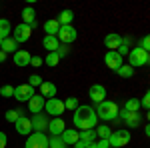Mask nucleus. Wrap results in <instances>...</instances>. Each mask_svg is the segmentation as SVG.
<instances>
[{"label": "nucleus", "mask_w": 150, "mask_h": 148, "mask_svg": "<svg viewBox=\"0 0 150 148\" xmlns=\"http://www.w3.org/2000/svg\"><path fill=\"white\" fill-rule=\"evenodd\" d=\"M60 140L66 146H72L74 142H78V130L76 128H64V132L60 134Z\"/></svg>", "instance_id": "obj_20"}, {"label": "nucleus", "mask_w": 150, "mask_h": 148, "mask_svg": "<svg viewBox=\"0 0 150 148\" xmlns=\"http://www.w3.org/2000/svg\"><path fill=\"white\" fill-rule=\"evenodd\" d=\"M150 62V52L142 50V48H130L128 52V66L130 68H140V66H146Z\"/></svg>", "instance_id": "obj_3"}, {"label": "nucleus", "mask_w": 150, "mask_h": 148, "mask_svg": "<svg viewBox=\"0 0 150 148\" xmlns=\"http://www.w3.org/2000/svg\"><path fill=\"white\" fill-rule=\"evenodd\" d=\"M118 104L112 102V100H102L100 104H96L94 112H96V118L102 120L104 124L112 122V120H118Z\"/></svg>", "instance_id": "obj_2"}, {"label": "nucleus", "mask_w": 150, "mask_h": 148, "mask_svg": "<svg viewBox=\"0 0 150 148\" xmlns=\"http://www.w3.org/2000/svg\"><path fill=\"white\" fill-rule=\"evenodd\" d=\"M88 148H96V144H94V142H92V144H88Z\"/></svg>", "instance_id": "obj_45"}, {"label": "nucleus", "mask_w": 150, "mask_h": 148, "mask_svg": "<svg viewBox=\"0 0 150 148\" xmlns=\"http://www.w3.org/2000/svg\"><path fill=\"white\" fill-rule=\"evenodd\" d=\"M96 126H98V118H96L94 108L80 104L74 110V128H78V132H80V130H92Z\"/></svg>", "instance_id": "obj_1"}, {"label": "nucleus", "mask_w": 150, "mask_h": 148, "mask_svg": "<svg viewBox=\"0 0 150 148\" xmlns=\"http://www.w3.org/2000/svg\"><path fill=\"white\" fill-rule=\"evenodd\" d=\"M56 22L60 24V26H70V24L74 22V12L72 10H62L60 14H58V18H56Z\"/></svg>", "instance_id": "obj_21"}, {"label": "nucleus", "mask_w": 150, "mask_h": 148, "mask_svg": "<svg viewBox=\"0 0 150 148\" xmlns=\"http://www.w3.org/2000/svg\"><path fill=\"white\" fill-rule=\"evenodd\" d=\"M30 36H32V28H30L28 24H18V26H14L12 40H14L16 44H20V42H26Z\"/></svg>", "instance_id": "obj_8"}, {"label": "nucleus", "mask_w": 150, "mask_h": 148, "mask_svg": "<svg viewBox=\"0 0 150 148\" xmlns=\"http://www.w3.org/2000/svg\"><path fill=\"white\" fill-rule=\"evenodd\" d=\"M30 58H32V54L28 52V50H24V48H18L16 52H14V56H12V62L16 64V66H30Z\"/></svg>", "instance_id": "obj_14"}, {"label": "nucleus", "mask_w": 150, "mask_h": 148, "mask_svg": "<svg viewBox=\"0 0 150 148\" xmlns=\"http://www.w3.org/2000/svg\"><path fill=\"white\" fill-rule=\"evenodd\" d=\"M0 96H2V98H10V96H14V86H10V84L0 86Z\"/></svg>", "instance_id": "obj_34"}, {"label": "nucleus", "mask_w": 150, "mask_h": 148, "mask_svg": "<svg viewBox=\"0 0 150 148\" xmlns=\"http://www.w3.org/2000/svg\"><path fill=\"white\" fill-rule=\"evenodd\" d=\"M48 118L44 112L40 114H32V118H30V124H32V132H44L48 128Z\"/></svg>", "instance_id": "obj_10"}, {"label": "nucleus", "mask_w": 150, "mask_h": 148, "mask_svg": "<svg viewBox=\"0 0 150 148\" xmlns=\"http://www.w3.org/2000/svg\"><path fill=\"white\" fill-rule=\"evenodd\" d=\"M38 88H40V96H42L44 100L56 96V84H54V82H48V80H46V82H42Z\"/></svg>", "instance_id": "obj_19"}, {"label": "nucleus", "mask_w": 150, "mask_h": 148, "mask_svg": "<svg viewBox=\"0 0 150 148\" xmlns=\"http://www.w3.org/2000/svg\"><path fill=\"white\" fill-rule=\"evenodd\" d=\"M78 106H80V104H78V98H76V96H70V98L64 100V108H66V110H72V112H74Z\"/></svg>", "instance_id": "obj_32"}, {"label": "nucleus", "mask_w": 150, "mask_h": 148, "mask_svg": "<svg viewBox=\"0 0 150 148\" xmlns=\"http://www.w3.org/2000/svg\"><path fill=\"white\" fill-rule=\"evenodd\" d=\"M124 110L126 112H140V100L138 98H128L124 104Z\"/></svg>", "instance_id": "obj_28"}, {"label": "nucleus", "mask_w": 150, "mask_h": 148, "mask_svg": "<svg viewBox=\"0 0 150 148\" xmlns=\"http://www.w3.org/2000/svg\"><path fill=\"white\" fill-rule=\"evenodd\" d=\"M94 132H96V136H98V138H108L110 134H112V128H110L108 124H100V126L94 128Z\"/></svg>", "instance_id": "obj_29"}, {"label": "nucleus", "mask_w": 150, "mask_h": 148, "mask_svg": "<svg viewBox=\"0 0 150 148\" xmlns=\"http://www.w3.org/2000/svg\"><path fill=\"white\" fill-rule=\"evenodd\" d=\"M42 64H44V60H42L40 56H32V58H30V66H34V68H40Z\"/></svg>", "instance_id": "obj_39"}, {"label": "nucleus", "mask_w": 150, "mask_h": 148, "mask_svg": "<svg viewBox=\"0 0 150 148\" xmlns=\"http://www.w3.org/2000/svg\"><path fill=\"white\" fill-rule=\"evenodd\" d=\"M14 128L20 136H30L32 134V124H30V118H26V114L20 116L16 122H14Z\"/></svg>", "instance_id": "obj_11"}, {"label": "nucleus", "mask_w": 150, "mask_h": 148, "mask_svg": "<svg viewBox=\"0 0 150 148\" xmlns=\"http://www.w3.org/2000/svg\"><path fill=\"white\" fill-rule=\"evenodd\" d=\"M32 96H34V88L28 86V84H20V86L14 88V96L12 98H16L18 102H28Z\"/></svg>", "instance_id": "obj_9"}, {"label": "nucleus", "mask_w": 150, "mask_h": 148, "mask_svg": "<svg viewBox=\"0 0 150 148\" xmlns=\"http://www.w3.org/2000/svg\"><path fill=\"white\" fill-rule=\"evenodd\" d=\"M58 62H60V56H58L56 52H48L46 58H44V64H46V66H50V68L58 66Z\"/></svg>", "instance_id": "obj_30"}, {"label": "nucleus", "mask_w": 150, "mask_h": 148, "mask_svg": "<svg viewBox=\"0 0 150 148\" xmlns=\"http://www.w3.org/2000/svg\"><path fill=\"white\" fill-rule=\"evenodd\" d=\"M56 54H58L60 58H62V56H66V54H68V46H66V44H60V46L56 48Z\"/></svg>", "instance_id": "obj_40"}, {"label": "nucleus", "mask_w": 150, "mask_h": 148, "mask_svg": "<svg viewBox=\"0 0 150 148\" xmlns=\"http://www.w3.org/2000/svg\"><path fill=\"white\" fill-rule=\"evenodd\" d=\"M66 112V108H64V100H60V98H48L46 102H44V114L46 116H52V118H58V116H62V114Z\"/></svg>", "instance_id": "obj_5"}, {"label": "nucleus", "mask_w": 150, "mask_h": 148, "mask_svg": "<svg viewBox=\"0 0 150 148\" xmlns=\"http://www.w3.org/2000/svg\"><path fill=\"white\" fill-rule=\"evenodd\" d=\"M44 102H46V100H44V98H42V96H40V94H34V96H32V98H30V100H28V112H32V114H40L42 112V110H44Z\"/></svg>", "instance_id": "obj_16"}, {"label": "nucleus", "mask_w": 150, "mask_h": 148, "mask_svg": "<svg viewBox=\"0 0 150 148\" xmlns=\"http://www.w3.org/2000/svg\"><path fill=\"white\" fill-rule=\"evenodd\" d=\"M48 148H68V146L60 140V136H50L48 138Z\"/></svg>", "instance_id": "obj_33"}, {"label": "nucleus", "mask_w": 150, "mask_h": 148, "mask_svg": "<svg viewBox=\"0 0 150 148\" xmlns=\"http://www.w3.org/2000/svg\"><path fill=\"white\" fill-rule=\"evenodd\" d=\"M88 96H90V100L94 104H100L102 100H106V88L102 84H92L90 90H88Z\"/></svg>", "instance_id": "obj_15"}, {"label": "nucleus", "mask_w": 150, "mask_h": 148, "mask_svg": "<svg viewBox=\"0 0 150 148\" xmlns=\"http://www.w3.org/2000/svg\"><path fill=\"white\" fill-rule=\"evenodd\" d=\"M0 44H2V38H0Z\"/></svg>", "instance_id": "obj_46"}, {"label": "nucleus", "mask_w": 150, "mask_h": 148, "mask_svg": "<svg viewBox=\"0 0 150 148\" xmlns=\"http://www.w3.org/2000/svg\"><path fill=\"white\" fill-rule=\"evenodd\" d=\"M116 74H118L120 78H132V74H134V68H130L128 64H122L120 68L116 70Z\"/></svg>", "instance_id": "obj_31"}, {"label": "nucleus", "mask_w": 150, "mask_h": 148, "mask_svg": "<svg viewBox=\"0 0 150 148\" xmlns=\"http://www.w3.org/2000/svg\"><path fill=\"white\" fill-rule=\"evenodd\" d=\"M138 48L146 50V52L150 50V38H148V36H142V38H140V46H138Z\"/></svg>", "instance_id": "obj_38"}, {"label": "nucleus", "mask_w": 150, "mask_h": 148, "mask_svg": "<svg viewBox=\"0 0 150 148\" xmlns=\"http://www.w3.org/2000/svg\"><path fill=\"white\" fill-rule=\"evenodd\" d=\"M104 64H106L110 70H114V72H116V70L122 66V56H120L118 52H114V50H108L106 56H104Z\"/></svg>", "instance_id": "obj_13"}, {"label": "nucleus", "mask_w": 150, "mask_h": 148, "mask_svg": "<svg viewBox=\"0 0 150 148\" xmlns=\"http://www.w3.org/2000/svg\"><path fill=\"white\" fill-rule=\"evenodd\" d=\"M130 130L128 128H118V130H112V134L108 136V144L112 148H124L130 142Z\"/></svg>", "instance_id": "obj_4"}, {"label": "nucleus", "mask_w": 150, "mask_h": 148, "mask_svg": "<svg viewBox=\"0 0 150 148\" xmlns=\"http://www.w3.org/2000/svg\"><path fill=\"white\" fill-rule=\"evenodd\" d=\"M40 84H42V76H38V74H32V76L28 78V86H32V88L40 86Z\"/></svg>", "instance_id": "obj_36"}, {"label": "nucleus", "mask_w": 150, "mask_h": 148, "mask_svg": "<svg viewBox=\"0 0 150 148\" xmlns=\"http://www.w3.org/2000/svg\"><path fill=\"white\" fill-rule=\"evenodd\" d=\"M96 144V148H110V144H108V138H100L98 142H94Z\"/></svg>", "instance_id": "obj_41"}, {"label": "nucleus", "mask_w": 150, "mask_h": 148, "mask_svg": "<svg viewBox=\"0 0 150 148\" xmlns=\"http://www.w3.org/2000/svg\"><path fill=\"white\" fill-rule=\"evenodd\" d=\"M42 46L46 48L48 52H56V48L60 46L56 36H44V40H42Z\"/></svg>", "instance_id": "obj_24"}, {"label": "nucleus", "mask_w": 150, "mask_h": 148, "mask_svg": "<svg viewBox=\"0 0 150 148\" xmlns=\"http://www.w3.org/2000/svg\"><path fill=\"white\" fill-rule=\"evenodd\" d=\"M72 146H74V148H88V144H86V142H82V140H78V142H74Z\"/></svg>", "instance_id": "obj_43"}, {"label": "nucleus", "mask_w": 150, "mask_h": 148, "mask_svg": "<svg viewBox=\"0 0 150 148\" xmlns=\"http://www.w3.org/2000/svg\"><path fill=\"white\" fill-rule=\"evenodd\" d=\"M140 122H142V114L140 112H128V116L124 118V124L128 128H138Z\"/></svg>", "instance_id": "obj_22"}, {"label": "nucleus", "mask_w": 150, "mask_h": 148, "mask_svg": "<svg viewBox=\"0 0 150 148\" xmlns=\"http://www.w3.org/2000/svg\"><path fill=\"white\" fill-rule=\"evenodd\" d=\"M22 24H28L32 30L38 26V22H36V12H34L32 6H26V8L22 10Z\"/></svg>", "instance_id": "obj_17"}, {"label": "nucleus", "mask_w": 150, "mask_h": 148, "mask_svg": "<svg viewBox=\"0 0 150 148\" xmlns=\"http://www.w3.org/2000/svg\"><path fill=\"white\" fill-rule=\"evenodd\" d=\"M58 28H60V24L56 22V18H50V20L44 22V32H46V36H56Z\"/></svg>", "instance_id": "obj_23"}, {"label": "nucleus", "mask_w": 150, "mask_h": 148, "mask_svg": "<svg viewBox=\"0 0 150 148\" xmlns=\"http://www.w3.org/2000/svg\"><path fill=\"white\" fill-rule=\"evenodd\" d=\"M122 44V36L116 34V32H110V34H106V38H104V46L108 48V50H118V46Z\"/></svg>", "instance_id": "obj_18"}, {"label": "nucleus", "mask_w": 150, "mask_h": 148, "mask_svg": "<svg viewBox=\"0 0 150 148\" xmlns=\"http://www.w3.org/2000/svg\"><path fill=\"white\" fill-rule=\"evenodd\" d=\"M24 148H48V136L44 132H32L30 136H26Z\"/></svg>", "instance_id": "obj_7"}, {"label": "nucleus", "mask_w": 150, "mask_h": 148, "mask_svg": "<svg viewBox=\"0 0 150 148\" xmlns=\"http://www.w3.org/2000/svg\"><path fill=\"white\" fill-rule=\"evenodd\" d=\"M20 116H24V110H20V108H14V110H6V114H4V118H6V122H16Z\"/></svg>", "instance_id": "obj_27"}, {"label": "nucleus", "mask_w": 150, "mask_h": 148, "mask_svg": "<svg viewBox=\"0 0 150 148\" xmlns=\"http://www.w3.org/2000/svg\"><path fill=\"white\" fill-rule=\"evenodd\" d=\"M64 128H66L64 118L58 116V118H50V120H48V128H46V130L52 134V136H60V134L64 132Z\"/></svg>", "instance_id": "obj_12"}, {"label": "nucleus", "mask_w": 150, "mask_h": 148, "mask_svg": "<svg viewBox=\"0 0 150 148\" xmlns=\"http://www.w3.org/2000/svg\"><path fill=\"white\" fill-rule=\"evenodd\" d=\"M56 38H58V42L60 44H72L76 38H78V32H76V28L70 24V26H60L58 28V34H56Z\"/></svg>", "instance_id": "obj_6"}, {"label": "nucleus", "mask_w": 150, "mask_h": 148, "mask_svg": "<svg viewBox=\"0 0 150 148\" xmlns=\"http://www.w3.org/2000/svg\"><path fill=\"white\" fill-rule=\"evenodd\" d=\"M4 60H6V54H4V52L0 50V62H4Z\"/></svg>", "instance_id": "obj_44"}, {"label": "nucleus", "mask_w": 150, "mask_h": 148, "mask_svg": "<svg viewBox=\"0 0 150 148\" xmlns=\"http://www.w3.org/2000/svg\"><path fill=\"white\" fill-rule=\"evenodd\" d=\"M6 144H8V138L4 132H0V148H6Z\"/></svg>", "instance_id": "obj_42"}, {"label": "nucleus", "mask_w": 150, "mask_h": 148, "mask_svg": "<svg viewBox=\"0 0 150 148\" xmlns=\"http://www.w3.org/2000/svg\"><path fill=\"white\" fill-rule=\"evenodd\" d=\"M10 30H12V24L8 18H0V38H10Z\"/></svg>", "instance_id": "obj_26"}, {"label": "nucleus", "mask_w": 150, "mask_h": 148, "mask_svg": "<svg viewBox=\"0 0 150 148\" xmlns=\"http://www.w3.org/2000/svg\"><path fill=\"white\" fill-rule=\"evenodd\" d=\"M0 50H2L4 54H8V52L14 54V52L18 50V44H16L12 38H4V40H2V44H0Z\"/></svg>", "instance_id": "obj_25"}, {"label": "nucleus", "mask_w": 150, "mask_h": 148, "mask_svg": "<svg viewBox=\"0 0 150 148\" xmlns=\"http://www.w3.org/2000/svg\"><path fill=\"white\" fill-rule=\"evenodd\" d=\"M120 56L124 58V56H128V52H130V48H128V38H122V44L118 46V50H116Z\"/></svg>", "instance_id": "obj_35"}, {"label": "nucleus", "mask_w": 150, "mask_h": 148, "mask_svg": "<svg viewBox=\"0 0 150 148\" xmlns=\"http://www.w3.org/2000/svg\"><path fill=\"white\" fill-rule=\"evenodd\" d=\"M140 108H144V110H148V108H150V92H146V94L142 96V100H140Z\"/></svg>", "instance_id": "obj_37"}]
</instances>
